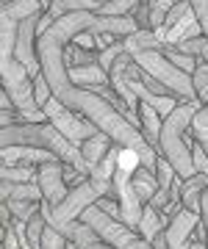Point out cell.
I'll return each instance as SVG.
<instances>
[{
	"label": "cell",
	"mask_w": 208,
	"mask_h": 249,
	"mask_svg": "<svg viewBox=\"0 0 208 249\" xmlns=\"http://www.w3.org/2000/svg\"><path fill=\"white\" fill-rule=\"evenodd\" d=\"M0 147H37V150L53 152L61 163H70L78 172H83L86 178L92 169L86 166V160L81 155V147H75L73 142H67L58 127L53 122H17L0 130Z\"/></svg>",
	"instance_id": "cell-1"
},
{
	"label": "cell",
	"mask_w": 208,
	"mask_h": 249,
	"mask_svg": "<svg viewBox=\"0 0 208 249\" xmlns=\"http://www.w3.org/2000/svg\"><path fill=\"white\" fill-rule=\"evenodd\" d=\"M203 103H181L161 124V136H158V155L172 163V169L178 172L181 180L194 178V160H191V144L186 142V133H191V122L200 114Z\"/></svg>",
	"instance_id": "cell-2"
},
{
	"label": "cell",
	"mask_w": 208,
	"mask_h": 249,
	"mask_svg": "<svg viewBox=\"0 0 208 249\" xmlns=\"http://www.w3.org/2000/svg\"><path fill=\"white\" fill-rule=\"evenodd\" d=\"M0 70H3V91L9 94L14 108L22 114V122H45L47 116L37 103V91H34V78H31V72H28L17 58L0 61Z\"/></svg>",
	"instance_id": "cell-3"
},
{
	"label": "cell",
	"mask_w": 208,
	"mask_h": 249,
	"mask_svg": "<svg viewBox=\"0 0 208 249\" xmlns=\"http://www.w3.org/2000/svg\"><path fill=\"white\" fill-rule=\"evenodd\" d=\"M133 61L153 75L161 86L172 91V97H178L181 103H194L197 100V91H194V83H191V75L181 72L175 64L161 53V50H145V53H133Z\"/></svg>",
	"instance_id": "cell-4"
},
{
	"label": "cell",
	"mask_w": 208,
	"mask_h": 249,
	"mask_svg": "<svg viewBox=\"0 0 208 249\" xmlns=\"http://www.w3.org/2000/svg\"><path fill=\"white\" fill-rule=\"evenodd\" d=\"M81 222L89 224L92 230L100 235V241H106L114 249H153V244L142 238L133 227H128L122 219H114V216L103 213L97 205H92V208L83 211Z\"/></svg>",
	"instance_id": "cell-5"
},
{
	"label": "cell",
	"mask_w": 208,
	"mask_h": 249,
	"mask_svg": "<svg viewBox=\"0 0 208 249\" xmlns=\"http://www.w3.org/2000/svg\"><path fill=\"white\" fill-rule=\"evenodd\" d=\"M42 111H45L47 122H53L56 127H58V133H61L67 142H73L75 147H81L86 139H92L95 133H100V130H97L92 122H86L83 116H78L75 111H70L67 106H61L56 97L47 100Z\"/></svg>",
	"instance_id": "cell-6"
},
{
	"label": "cell",
	"mask_w": 208,
	"mask_h": 249,
	"mask_svg": "<svg viewBox=\"0 0 208 249\" xmlns=\"http://www.w3.org/2000/svg\"><path fill=\"white\" fill-rule=\"evenodd\" d=\"M37 186L42 191V202L50 205V208H58V205L67 199L70 194V186L64 180V163L61 160H50V163H42L37 166Z\"/></svg>",
	"instance_id": "cell-7"
},
{
	"label": "cell",
	"mask_w": 208,
	"mask_h": 249,
	"mask_svg": "<svg viewBox=\"0 0 208 249\" xmlns=\"http://www.w3.org/2000/svg\"><path fill=\"white\" fill-rule=\"evenodd\" d=\"M200 222H203V216L191 213V211H186V208H181L178 213L170 219V224H167V230H164V238H167V249H189L191 247V232L200 227Z\"/></svg>",
	"instance_id": "cell-8"
},
{
	"label": "cell",
	"mask_w": 208,
	"mask_h": 249,
	"mask_svg": "<svg viewBox=\"0 0 208 249\" xmlns=\"http://www.w3.org/2000/svg\"><path fill=\"white\" fill-rule=\"evenodd\" d=\"M0 158H3V166H42V163H50V160H58L53 152L37 150V147H3L0 150Z\"/></svg>",
	"instance_id": "cell-9"
},
{
	"label": "cell",
	"mask_w": 208,
	"mask_h": 249,
	"mask_svg": "<svg viewBox=\"0 0 208 249\" xmlns=\"http://www.w3.org/2000/svg\"><path fill=\"white\" fill-rule=\"evenodd\" d=\"M208 191V175H194V178L183 180L181 186V208L191 211V213L200 216V208H203V194Z\"/></svg>",
	"instance_id": "cell-10"
},
{
	"label": "cell",
	"mask_w": 208,
	"mask_h": 249,
	"mask_svg": "<svg viewBox=\"0 0 208 249\" xmlns=\"http://www.w3.org/2000/svg\"><path fill=\"white\" fill-rule=\"evenodd\" d=\"M64 238L70 241L75 249H114V247H109L106 241H100L97 232L92 230L89 224H83L81 219L70 224V230H67V235H64Z\"/></svg>",
	"instance_id": "cell-11"
},
{
	"label": "cell",
	"mask_w": 208,
	"mask_h": 249,
	"mask_svg": "<svg viewBox=\"0 0 208 249\" xmlns=\"http://www.w3.org/2000/svg\"><path fill=\"white\" fill-rule=\"evenodd\" d=\"M70 80H73L75 86H83V89H97V86H106L109 83V72L103 70L100 64L70 67Z\"/></svg>",
	"instance_id": "cell-12"
},
{
	"label": "cell",
	"mask_w": 208,
	"mask_h": 249,
	"mask_svg": "<svg viewBox=\"0 0 208 249\" xmlns=\"http://www.w3.org/2000/svg\"><path fill=\"white\" fill-rule=\"evenodd\" d=\"M161 124L164 119L158 116V111L150 106H139V130H142V136H145V142L153 147V150H158V136H161Z\"/></svg>",
	"instance_id": "cell-13"
},
{
	"label": "cell",
	"mask_w": 208,
	"mask_h": 249,
	"mask_svg": "<svg viewBox=\"0 0 208 249\" xmlns=\"http://www.w3.org/2000/svg\"><path fill=\"white\" fill-rule=\"evenodd\" d=\"M194 36H203V25L197 22L194 14H189V17H183L178 25H172L167 31L164 47H175V45H181V42H186V39H194Z\"/></svg>",
	"instance_id": "cell-14"
},
{
	"label": "cell",
	"mask_w": 208,
	"mask_h": 249,
	"mask_svg": "<svg viewBox=\"0 0 208 249\" xmlns=\"http://www.w3.org/2000/svg\"><path fill=\"white\" fill-rule=\"evenodd\" d=\"M111 147H114V142H111L106 133H95L92 139H86V142L81 144V155H83V160H86V166L95 169L100 160L109 155Z\"/></svg>",
	"instance_id": "cell-15"
},
{
	"label": "cell",
	"mask_w": 208,
	"mask_h": 249,
	"mask_svg": "<svg viewBox=\"0 0 208 249\" xmlns=\"http://www.w3.org/2000/svg\"><path fill=\"white\" fill-rule=\"evenodd\" d=\"M47 11V0H11V3H3V14L11 19H22L37 17V14H45Z\"/></svg>",
	"instance_id": "cell-16"
},
{
	"label": "cell",
	"mask_w": 208,
	"mask_h": 249,
	"mask_svg": "<svg viewBox=\"0 0 208 249\" xmlns=\"http://www.w3.org/2000/svg\"><path fill=\"white\" fill-rule=\"evenodd\" d=\"M17 34H19V22L17 19L0 14V61H11L14 50H17Z\"/></svg>",
	"instance_id": "cell-17"
},
{
	"label": "cell",
	"mask_w": 208,
	"mask_h": 249,
	"mask_svg": "<svg viewBox=\"0 0 208 249\" xmlns=\"http://www.w3.org/2000/svg\"><path fill=\"white\" fill-rule=\"evenodd\" d=\"M167 224H170V219H167L161 211H155V208L145 205V213H142V222H139L136 232H139V235H142L145 241H153L158 232L167 230Z\"/></svg>",
	"instance_id": "cell-18"
},
{
	"label": "cell",
	"mask_w": 208,
	"mask_h": 249,
	"mask_svg": "<svg viewBox=\"0 0 208 249\" xmlns=\"http://www.w3.org/2000/svg\"><path fill=\"white\" fill-rule=\"evenodd\" d=\"M131 183H133L136 194H139L142 202H150L155 196V191H158V178H155V172L147 169V166H139V169L131 175Z\"/></svg>",
	"instance_id": "cell-19"
},
{
	"label": "cell",
	"mask_w": 208,
	"mask_h": 249,
	"mask_svg": "<svg viewBox=\"0 0 208 249\" xmlns=\"http://www.w3.org/2000/svg\"><path fill=\"white\" fill-rule=\"evenodd\" d=\"M78 11H97L95 0H50L47 3V14L53 19H61L67 14H78Z\"/></svg>",
	"instance_id": "cell-20"
},
{
	"label": "cell",
	"mask_w": 208,
	"mask_h": 249,
	"mask_svg": "<svg viewBox=\"0 0 208 249\" xmlns=\"http://www.w3.org/2000/svg\"><path fill=\"white\" fill-rule=\"evenodd\" d=\"M122 42H125V50L131 55L133 53H145V50H164V42L153 34V31H136V34L125 36Z\"/></svg>",
	"instance_id": "cell-21"
},
{
	"label": "cell",
	"mask_w": 208,
	"mask_h": 249,
	"mask_svg": "<svg viewBox=\"0 0 208 249\" xmlns=\"http://www.w3.org/2000/svg\"><path fill=\"white\" fill-rule=\"evenodd\" d=\"M6 205H9L14 222H19V224H28L39 211H42V202H25V199H9Z\"/></svg>",
	"instance_id": "cell-22"
},
{
	"label": "cell",
	"mask_w": 208,
	"mask_h": 249,
	"mask_svg": "<svg viewBox=\"0 0 208 249\" xmlns=\"http://www.w3.org/2000/svg\"><path fill=\"white\" fill-rule=\"evenodd\" d=\"M0 180L9 183H37V166H3L0 169Z\"/></svg>",
	"instance_id": "cell-23"
},
{
	"label": "cell",
	"mask_w": 208,
	"mask_h": 249,
	"mask_svg": "<svg viewBox=\"0 0 208 249\" xmlns=\"http://www.w3.org/2000/svg\"><path fill=\"white\" fill-rule=\"evenodd\" d=\"M136 6L139 3H133V0H109V3L97 6V14L100 17H131Z\"/></svg>",
	"instance_id": "cell-24"
},
{
	"label": "cell",
	"mask_w": 208,
	"mask_h": 249,
	"mask_svg": "<svg viewBox=\"0 0 208 249\" xmlns=\"http://www.w3.org/2000/svg\"><path fill=\"white\" fill-rule=\"evenodd\" d=\"M191 83H194L197 100L206 106V103H208V61L197 58V70H194V75H191Z\"/></svg>",
	"instance_id": "cell-25"
},
{
	"label": "cell",
	"mask_w": 208,
	"mask_h": 249,
	"mask_svg": "<svg viewBox=\"0 0 208 249\" xmlns=\"http://www.w3.org/2000/svg\"><path fill=\"white\" fill-rule=\"evenodd\" d=\"M167 58H170L175 67L181 72H186V75H194V70H197V58H191V55H186V53H181V50H175V47H164L161 50Z\"/></svg>",
	"instance_id": "cell-26"
},
{
	"label": "cell",
	"mask_w": 208,
	"mask_h": 249,
	"mask_svg": "<svg viewBox=\"0 0 208 249\" xmlns=\"http://www.w3.org/2000/svg\"><path fill=\"white\" fill-rule=\"evenodd\" d=\"M142 166V155L136 150H128V147H119V158H117V169L119 172H128V175H133L136 169Z\"/></svg>",
	"instance_id": "cell-27"
},
{
	"label": "cell",
	"mask_w": 208,
	"mask_h": 249,
	"mask_svg": "<svg viewBox=\"0 0 208 249\" xmlns=\"http://www.w3.org/2000/svg\"><path fill=\"white\" fill-rule=\"evenodd\" d=\"M175 50H181V53L191 55V58H203V53L208 50V36H194V39H186L181 45H175Z\"/></svg>",
	"instance_id": "cell-28"
},
{
	"label": "cell",
	"mask_w": 208,
	"mask_h": 249,
	"mask_svg": "<svg viewBox=\"0 0 208 249\" xmlns=\"http://www.w3.org/2000/svg\"><path fill=\"white\" fill-rule=\"evenodd\" d=\"M11 199H25V202H42V191L37 183H14Z\"/></svg>",
	"instance_id": "cell-29"
},
{
	"label": "cell",
	"mask_w": 208,
	"mask_h": 249,
	"mask_svg": "<svg viewBox=\"0 0 208 249\" xmlns=\"http://www.w3.org/2000/svg\"><path fill=\"white\" fill-rule=\"evenodd\" d=\"M189 14H194V11H191V3H189V0H181V3H175V6H172V11L167 14V22H164V36H167V31H170L172 25H178V22H181L183 17H189Z\"/></svg>",
	"instance_id": "cell-30"
},
{
	"label": "cell",
	"mask_w": 208,
	"mask_h": 249,
	"mask_svg": "<svg viewBox=\"0 0 208 249\" xmlns=\"http://www.w3.org/2000/svg\"><path fill=\"white\" fill-rule=\"evenodd\" d=\"M42 249H70V241L64 238L61 232H56L50 224H47V232H45V241H42Z\"/></svg>",
	"instance_id": "cell-31"
},
{
	"label": "cell",
	"mask_w": 208,
	"mask_h": 249,
	"mask_svg": "<svg viewBox=\"0 0 208 249\" xmlns=\"http://www.w3.org/2000/svg\"><path fill=\"white\" fill-rule=\"evenodd\" d=\"M191 160H194V172L197 175H208V152L197 142H191Z\"/></svg>",
	"instance_id": "cell-32"
},
{
	"label": "cell",
	"mask_w": 208,
	"mask_h": 249,
	"mask_svg": "<svg viewBox=\"0 0 208 249\" xmlns=\"http://www.w3.org/2000/svg\"><path fill=\"white\" fill-rule=\"evenodd\" d=\"M34 91H37V103H39V108H45V103H47L50 97H53V91H50V86H47L45 75L34 78Z\"/></svg>",
	"instance_id": "cell-33"
},
{
	"label": "cell",
	"mask_w": 208,
	"mask_h": 249,
	"mask_svg": "<svg viewBox=\"0 0 208 249\" xmlns=\"http://www.w3.org/2000/svg\"><path fill=\"white\" fill-rule=\"evenodd\" d=\"M189 3H191V11H194L197 22L203 25V34L208 36V0H189Z\"/></svg>",
	"instance_id": "cell-34"
},
{
	"label": "cell",
	"mask_w": 208,
	"mask_h": 249,
	"mask_svg": "<svg viewBox=\"0 0 208 249\" xmlns=\"http://www.w3.org/2000/svg\"><path fill=\"white\" fill-rule=\"evenodd\" d=\"M97 208L103 211V213L114 216V219H122V208H119V199H117V196H114V199H109V196L97 199Z\"/></svg>",
	"instance_id": "cell-35"
},
{
	"label": "cell",
	"mask_w": 208,
	"mask_h": 249,
	"mask_svg": "<svg viewBox=\"0 0 208 249\" xmlns=\"http://www.w3.org/2000/svg\"><path fill=\"white\" fill-rule=\"evenodd\" d=\"M191 130H208V103L200 108V114L194 116V122H191Z\"/></svg>",
	"instance_id": "cell-36"
},
{
	"label": "cell",
	"mask_w": 208,
	"mask_h": 249,
	"mask_svg": "<svg viewBox=\"0 0 208 249\" xmlns=\"http://www.w3.org/2000/svg\"><path fill=\"white\" fill-rule=\"evenodd\" d=\"M95 45H97V39H95L92 31H86V34H81L78 39H75V47H81V50H92Z\"/></svg>",
	"instance_id": "cell-37"
},
{
	"label": "cell",
	"mask_w": 208,
	"mask_h": 249,
	"mask_svg": "<svg viewBox=\"0 0 208 249\" xmlns=\"http://www.w3.org/2000/svg\"><path fill=\"white\" fill-rule=\"evenodd\" d=\"M191 136H194V142L208 152V130H191Z\"/></svg>",
	"instance_id": "cell-38"
},
{
	"label": "cell",
	"mask_w": 208,
	"mask_h": 249,
	"mask_svg": "<svg viewBox=\"0 0 208 249\" xmlns=\"http://www.w3.org/2000/svg\"><path fill=\"white\" fill-rule=\"evenodd\" d=\"M3 3H11V0H3Z\"/></svg>",
	"instance_id": "cell-39"
},
{
	"label": "cell",
	"mask_w": 208,
	"mask_h": 249,
	"mask_svg": "<svg viewBox=\"0 0 208 249\" xmlns=\"http://www.w3.org/2000/svg\"><path fill=\"white\" fill-rule=\"evenodd\" d=\"M47 3H50V0H47Z\"/></svg>",
	"instance_id": "cell-40"
}]
</instances>
